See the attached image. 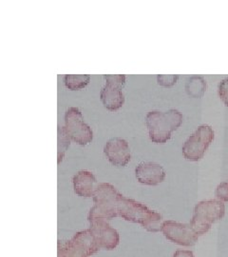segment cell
I'll list each match as a JSON object with an SVG mask.
<instances>
[{
	"instance_id": "obj_1",
	"label": "cell",
	"mask_w": 228,
	"mask_h": 257,
	"mask_svg": "<svg viewBox=\"0 0 228 257\" xmlns=\"http://www.w3.org/2000/svg\"><path fill=\"white\" fill-rule=\"evenodd\" d=\"M182 114L176 109L166 111L151 110L146 116L149 138L157 144H164L171 138V134L182 125Z\"/></svg>"
},
{
	"instance_id": "obj_2",
	"label": "cell",
	"mask_w": 228,
	"mask_h": 257,
	"mask_svg": "<svg viewBox=\"0 0 228 257\" xmlns=\"http://www.w3.org/2000/svg\"><path fill=\"white\" fill-rule=\"evenodd\" d=\"M118 216L129 222L138 223L150 232L161 230L162 215L159 212L149 210L145 204L127 198L123 194L119 200Z\"/></svg>"
},
{
	"instance_id": "obj_3",
	"label": "cell",
	"mask_w": 228,
	"mask_h": 257,
	"mask_svg": "<svg viewBox=\"0 0 228 257\" xmlns=\"http://www.w3.org/2000/svg\"><path fill=\"white\" fill-rule=\"evenodd\" d=\"M121 195L111 184H99L93 195V206L91 207L88 219L110 220L117 217Z\"/></svg>"
},
{
	"instance_id": "obj_4",
	"label": "cell",
	"mask_w": 228,
	"mask_h": 257,
	"mask_svg": "<svg viewBox=\"0 0 228 257\" xmlns=\"http://www.w3.org/2000/svg\"><path fill=\"white\" fill-rule=\"evenodd\" d=\"M224 214L225 206L221 201L218 199L203 200L195 206L190 226L194 231L201 236L210 230L211 226L216 221L220 220Z\"/></svg>"
},
{
	"instance_id": "obj_5",
	"label": "cell",
	"mask_w": 228,
	"mask_h": 257,
	"mask_svg": "<svg viewBox=\"0 0 228 257\" xmlns=\"http://www.w3.org/2000/svg\"><path fill=\"white\" fill-rule=\"evenodd\" d=\"M100 249L91 230H82L65 243L58 241V257H89Z\"/></svg>"
},
{
	"instance_id": "obj_6",
	"label": "cell",
	"mask_w": 228,
	"mask_h": 257,
	"mask_svg": "<svg viewBox=\"0 0 228 257\" xmlns=\"http://www.w3.org/2000/svg\"><path fill=\"white\" fill-rule=\"evenodd\" d=\"M214 131L210 125H200L182 146V155L189 161H199L214 140Z\"/></svg>"
},
{
	"instance_id": "obj_7",
	"label": "cell",
	"mask_w": 228,
	"mask_h": 257,
	"mask_svg": "<svg viewBox=\"0 0 228 257\" xmlns=\"http://www.w3.org/2000/svg\"><path fill=\"white\" fill-rule=\"evenodd\" d=\"M105 86L100 92L101 101L109 110H117L123 107L125 97L123 88L126 83L125 74H105Z\"/></svg>"
},
{
	"instance_id": "obj_8",
	"label": "cell",
	"mask_w": 228,
	"mask_h": 257,
	"mask_svg": "<svg viewBox=\"0 0 228 257\" xmlns=\"http://www.w3.org/2000/svg\"><path fill=\"white\" fill-rule=\"evenodd\" d=\"M65 128L74 142L85 146L93 139L91 127L84 121L82 112L78 108L71 107L65 113Z\"/></svg>"
},
{
	"instance_id": "obj_9",
	"label": "cell",
	"mask_w": 228,
	"mask_h": 257,
	"mask_svg": "<svg viewBox=\"0 0 228 257\" xmlns=\"http://www.w3.org/2000/svg\"><path fill=\"white\" fill-rule=\"evenodd\" d=\"M161 231L167 240L183 247L194 246L199 239V235L192 229L190 224L164 221L161 226Z\"/></svg>"
},
{
	"instance_id": "obj_10",
	"label": "cell",
	"mask_w": 228,
	"mask_h": 257,
	"mask_svg": "<svg viewBox=\"0 0 228 257\" xmlns=\"http://www.w3.org/2000/svg\"><path fill=\"white\" fill-rule=\"evenodd\" d=\"M90 221V230L96 240L99 248L110 250L118 246L120 236L118 231L113 229L108 220L105 219H91Z\"/></svg>"
},
{
	"instance_id": "obj_11",
	"label": "cell",
	"mask_w": 228,
	"mask_h": 257,
	"mask_svg": "<svg viewBox=\"0 0 228 257\" xmlns=\"http://www.w3.org/2000/svg\"><path fill=\"white\" fill-rule=\"evenodd\" d=\"M104 154L110 163L116 167H125L130 161L128 141L123 138H110L104 147Z\"/></svg>"
},
{
	"instance_id": "obj_12",
	"label": "cell",
	"mask_w": 228,
	"mask_h": 257,
	"mask_svg": "<svg viewBox=\"0 0 228 257\" xmlns=\"http://www.w3.org/2000/svg\"><path fill=\"white\" fill-rule=\"evenodd\" d=\"M137 180L147 186H156L162 183L165 178L163 166L155 162H142L135 169Z\"/></svg>"
},
{
	"instance_id": "obj_13",
	"label": "cell",
	"mask_w": 228,
	"mask_h": 257,
	"mask_svg": "<svg viewBox=\"0 0 228 257\" xmlns=\"http://www.w3.org/2000/svg\"><path fill=\"white\" fill-rule=\"evenodd\" d=\"M74 193L81 197H93L99 184L94 175L89 171H80L73 178Z\"/></svg>"
},
{
	"instance_id": "obj_14",
	"label": "cell",
	"mask_w": 228,
	"mask_h": 257,
	"mask_svg": "<svg viewBox=\"0 0 228 257\" xmlns=\"http://www.w3.org/2000/svg\"><path fill=\"white\" fill-rule=\"evenodd\" d=\"M206 89V82L202 76L193 75L189 77L185 84V90L187 93L195 98H200Z\"/></svg>"
},
{
	"instance_id": "obj_15",
	"label": "cell",
	"mask_w": 228,
	"mask_h": 257,
	"mask_svg": "<svg viewBox=\"0 0 228 257\" xmlns=\"http://www.w3.org/2000/svg\"><path fill=\"white\" fill-rule=\"evenodd\" d=\"M91 80L90 74H66L64 83L66 87L73 91H78L85 88Z\"/></svg>"
},
{
	"instance_id": "obj_16",
	"label": "cell",
	"mask_w": 228,
	"mask_h": 257,
	"mask_svg": "<svg viewBox=\"0 0 228 257\" xmlns=\"http://www.w3.org/2000/svg\"><path fill=\"white\" fill-rule=\"evenodd\" d=\"M71 138L65 127L58 126L57 128V163L60 164L63 160L66 152L70 147Z\"/></svg>"
},
{
	"instance_id": "obj_17",
	"label": "cell",
	"mask_w": 228,
	"mask_h": 257,
	"mask_svg": "<svg viewBox=\"0 0 228 257\" xmlns=\"http://www.w3.org/2000/svg\"><path fill=\"white\" fill-rule=\"evenodd\" d=\"M179 78V75L177 74H159L157 76V81L159 83V85H162L164 87H171L177 82Z\"/></svg>"
},
{
	"instance_id": "obj_18",
	"label": "cell",
	"mask_w": 228,
	"mask_h": 257,
	"mask_svg": "<svg viewBox=\"0 0 228 257\" xmlns=\"http://www.w3.org/2000/svg\"><path fill=\"white\" fill-rule=\"evenodd\" d=\"M216 197L221 202H228V182L219 184L216 188Z\"/></svg>"
},
{
	"instance_id": "obj_19",
	"label": "cell",
	"mask_w": 228,
	"mask_h": 257,
	"mask_svg": "<svg viewBox=\"0 0 228 257\" xmlns=\"http://www.w3.org/2000/svg\"><path fill=\"white\" fill-rule=\"evenodd\" d=\"M218 92H219V98L228 107V77L224 78L219 82L218 86Z\"/></svg>"
},
{
	"instance_id": "obj_20",
	"label": "cell",
	"mask_w": 228,
	"mask_h": 257,
	"mask_svg": "<svg viewBox=\"0 0 228 257\" xmlns=\"http://www.w3.org/2000/svg\"><path fill=\"white\" fill-rule=\"evenodd\" d=\"M173 257H194V254L191 250H183L178 249L175 251Z\"/></svg>"
},
{
	"instance_id": "obj_21",
	"label": "cell",
	"mask_w": 228,
	"mask_h": 257,
	"mask_svg": "<svg viewBox=\"0 0 228 257\" xmlns=\"http://www.w3.org/2000/svg\"><path fill=\"white\" fill-rule=\"evenodd\" d=\"M227 182H228V181H227Z\"/></svg>"
}]
</instances>
